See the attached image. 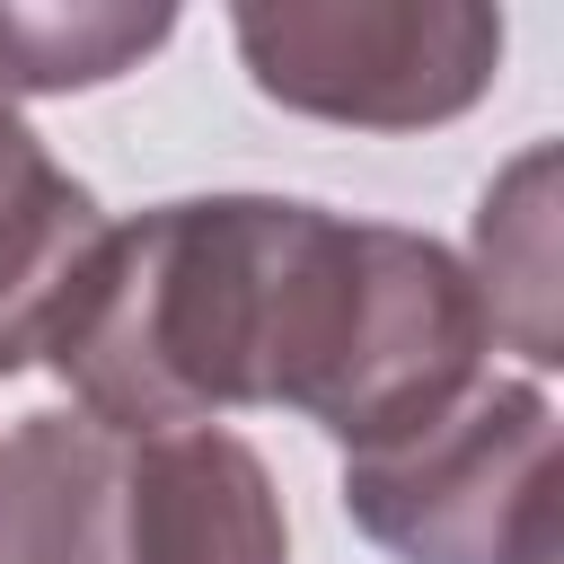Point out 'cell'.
<instances>
[{
	"instance_id": "9c48e42d",
	"label": "cell",
	"mask_w": 564,
	"mask_h": 564,
	"mask_svg": "<svg viewBox=\"0 0 564 564\" xmlns=\"http://www.w3.org/2000/svg\"><path fill=\"white\" fill-rule=\"evenodd\" d=\"M176 18L167 9H0V97L9 88H97L132 70Z\"/></svg>"
},
{
	"instance_id": "ba28073f",
	"label": "cell",
	"mask_w": 564,
	"mask_h": 564,
	"mask_svg": "<svg viewBox=\"0 0 564 564\" xmlns=\"http://www.w3.org/2000/svg\"><path fill=\"white\" fill-rule=\"evenodd\" d=\"M476 256H485V273H467V282L485 300V326L511 335L538 370L564 361L555 352V150H529L485 194Z\"/></svg>"
},
{
	"instance_id": "5b68a950",
	"label": "cell",
	"mask_w": 564,
	"mask_h": 564,
	"mask_svg": "<svg viewBox=\"0 0 564 564\" xmlns=\"http://www.w3.org/2000/svg\"><path fill=\"white\" fill-rule=\"evenodd\" d=\"M123 564H291L264 458L212 423L123 441Z\"/></svg>"
},
{
	"instance_id": "6da1fadb",
	"label": "cell",
	"mask_w": 564,
	"mask_h": 564,
	"mask_svg": "<svg viewBox=\"0 0 564 564\" xmlns=\"http://www.w3.org/2000/svg\"><path fill=\"white\" fill-rule=\"evenodd\" d=\"M291 220L300 203L282 194H203L123 229L106 220L44 335L79 414L115 441H159L264 405Z\"/></svg>"
},
{
	"instance_id": "7a4b0ae2",
	"label": "cell",
	"mask_w": 564,
	"mask_h": 564,
	"mask_svg": "<svg viewBox=\"0 0 564 564\" xmlns=\"http://www.w3.org/2000/svg\"><path fill=\"white\" fill-rule=\"evenodd\" d=\"M485 300L449 247L300 203L282 247L264 405L326 423L344 458H361L458 405L485 379Z\"/></svg>"
},
{
	"instance_id": "8992f818",
	"label": "cell",
	"mask_w": 564,
	"mask_h": 564,
	"mask_svg": "<svg viewBox=\"0 0 564 564\" xmlns=\"http://www.w3.org/2000/svg\"><path fill=\"white\" fill-rule=\"evenodd\" d=\"M0 564H123V441L88 414H26L0 441Z\"/></svg>"
},
{
	"instance_id": "52a82bcc",
	"label": "cell",
	"mask_w": 564,
	"mask_h": 564,
	"mask_svg": "<svg viewBox=\"0 0 564 564\" xmlns=\"http://www.w3.org/2000/svg\"><path fill=\"white\" fill-rule=\"evenodd\" d=\"M97 238H106L97 194L79 176H62L44 159V141L18 123V106L0 97V379L44 361L53 308Z\"/></svg>"
},
{
	"instance_id": "277c9868",
	"label": "cell",
	"mask_w": 564,
	"mask_h": 564,
	"mask_svg": "<svg viewBox=\"0 0 564 564\" xmlns=\"http://www.w3.org/2000/svg\"><path fill=\"white\" fill-rule=\"evenodd\" d=\"M238 53L256 88L300 115L423 132L485 97L502 18L476 0H264L238 9Z\"/></svg>"
},
{
	"instance_id": "3957f363",
	"label": "cell",
	"mask_w": 564,
	"mask_h": 564,
	"mask_svg": "<svg viewBox=\"0 0 564 564\" xmlns=\"http://www.w3.org/2000/svg\"><path fill=\"white\" fill-rule=\"evenodd\" d=\"M344 511L405 564H555V405L485 370L423 432L344 458Z\"/></svg>"
}]
</instances>
